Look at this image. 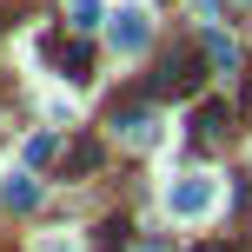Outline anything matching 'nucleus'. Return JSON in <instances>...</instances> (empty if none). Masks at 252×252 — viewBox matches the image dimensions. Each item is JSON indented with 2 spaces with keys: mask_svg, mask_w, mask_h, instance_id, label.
<instances>
[{
  "mask_svg": "<svg viewBox=\"0 0 252 252\" xmlns=\"http://www.w3.org/2000/svg\"><path fill=\"white\" fill-rule=\"evenodd\" d=\"M93 166H100V146H93V139H80V146L66 153V173H93Z\"/></svg>",
  "mask_w": 252,
  "mask_h": 252,
  "instance_id": "1a4fd4ad",
  "label": "nucleus"
},
{
  "mask_svg": "<svg viewBox=\"0 0 252 252\" xmlns=\"http://www.w3.org/2000/svg\"><path fill=\"white\" fill-rule=\"evenodd\" d=\"M0 206H7V213H33V206H40V186L27 173H13L7 186H0Z\"/></svg>",
  "mask_w": 252,
  "mask_h": 252,
  "instance_id": "423d86ee",
  "label": "nucleus"
},
{
  "mask_svg": "<svg viewBox=\"0 0 252 252\" xmlns=\"http://www.w3.org/2000/svg\"><path fill=\"white\" fill-rule=\"evenodd\" d=\"M113 126H120V139H126V146H153V133H159L146 106H126V113H113Z\"/></svg>",
  "mask_w": 252,
  "mask_h": 252,
  "instance_id": "20e7f679",
  "label": "nucleus"
},
{
  "mask_svg": "<svg viewBox=\"0 0 252 252\" xmlns=\"http://www.w3.org/2000/svg\"><path fill=\"white\" fill-rule=\"evenodd\" d=\"M53 53H60L66 80H87V73H93V47H87V40H66V47H60V40H53Z\"/></svg>",
  "mask_w": 252,
  "mask_h": 252,
  "instance_id": "0eeeda50",
  "label": "nucleus"
},
{
  "mask_svg": "<svg viewBox=\"0 0 252 252\" xmlns=\"http://www.w3.org/2000/svg\"><path fill=\"white\" fill-rule=\"evenodd\" d=\"M166 206H173L179 219H199L206 206H213V179H179V186L166 192Z\"/></svg>",
  "mask_w": 252,
  "mask_h": 252,
  "instance_id": "f03ea898",
  "label": "nucleus"
},
{
  "mask_svg": "<svg viewBox=\"0 0 252 252\" xmlns=\"http://www.w3.org/2000/svg\"><path fill=\"white\" fill-rule=\"evenodd\" d=\"M206 66H213V60H206V47H199V53H192V47L166 53V60H159V80H153V93H173V100H192V93L206 87Z\"/></svg>",
  "mask_w": 252,
  "mask_h": 252,
  "instance_id": "f257e3e1",
  "label": "nucleus"
},
{
  "mask_svg": "<svg viewBox=\"0 0 252 252\" xmlns=\"http://www.w3.org/2000/svg\"><path fill=\"white\" fill-rule=\"evenodd\" d=\"M206 60H213V73H239V47L226 33H206Z\"/></svg>",
  "mask_w": 252,
  "mask_h": 252,
  "instance_id": "6e6552de",
  "label": "nucleus"
},
{
  "mask_svg": "<svg viewBox=\"0 0 252 252\" xmlns=\"http://www.w3.org/2000/svg\"><path fill=\"white\" fill-rule=\"evenodd\" d=\"M113 47L120 53H139V47H146V13H133V7L113 13Z\"/></svg>",
  "mask_w": 252,
  "mask_h": 252,
  "instance_id": "39448f33",
  "label": "nucleus"
},
{
  "mask_svg": "<svg viewBox=\"0 0 252 252\" xmlns=\"http://www.w3.org/2000/svg\"><path fill=\"white\" fill-rule=\"evenodd\" d=\"M199 252H239V246H199Z\"/></svg>",
  "mask_w": 252,
  "mask_h": 252,
  "instance_id": "f8f14e48",
  "label": "nucleus"
},
{
  "mask_svg": "<svg viewBox=\"0 0 252 252\" xmlns=\"http://www.w3.org/2000/svg\"><path fill=\"white\" fill-rule=\"evenodd\" d=\"M53 146H60L53 133H33V139H27V159H33V166H40V159H53Z\"/></svg>",
  "mask_w": 252,
  "mask_h": 252,
  "instance_id": "9b49d317",
  "label": "nucleus"
},
{
  "mask_svg": "<svg viewBox=\"0 0 252 252\" xmlns=\"http://www.w3.org/2000/svg\"><path fill=\"white\" fill-rule=\"evenodd\" d=\"M232 133V106L226 100H199V113H192V139H219Z\"/></svg>",
  "mask_w": 252,
  "mask_h": 252,
  "instance_id": "7ed1b4c3",
  "label": "nucleus"
},
{
  "mask_svg": "<svg viewBox=\"0 0 252 252\" xmlns=\"http://www.w3.org/2000/svg\"><path fill=\"white\" fill-rule=\"evenodd\" d=\"M126 232H133L126 219H106L100 226V252H126Z\"/></svg>",
  "mask_w": 252,
  "mask_h": 252,
  "instance_id": "9d476101",
  "label": "nucleus"
}]
</instances>
